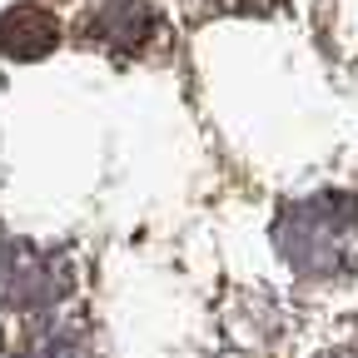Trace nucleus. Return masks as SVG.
<instances>
[{
    "instance_id": "obj_6",
    "label": "nucleus",
    "mask_w": 358,
    "mask_h": 358,
    "mask_svg": "<svg viewBox=\"0 0 358 358\" xmlns=\"http://www.w3.org/2000/svg\"><path fill=\"white\" fill-rule=\"evenodd\" d=\"M284 0H194V15H274Z\"/></svg>"
},
{
    "instance_id": "obj_7",
    "label": "nucleus",
    "mask_w": 358,
    "mask_h": 358,
    "mask_svg": "<svg viewBox=\"0 0 358 358\" xmlns=\"http://www.w3.org/2000/svg\"><path fill=\"white\" fill-rule=\"evenodd\" d=\"M338 358H348V353H338Z\"/></svg>"
},
{
    "instance_id": "obj_3",
    "label": "nucleus",
    "mask_w": 358,
    "mask_h": 358,
    "mask_svg": "<svg viewBox=\"0 0 358 358\" xmlns=\"http://www.w3.org/2000/svg\"><path fill=\"white\" fill-rule=\"evenodd\" d=\"M70 289V268H60L45 249L25 239H0V299L20 313L50 308Z\"/></svg>"
},
{
    "instance_id": "obj_4",
    "label": "nucleus",
    "mask_w": 358,
    "mask_h": 358,
    "mask_svg": "<svg viewBox=\"0 0 358 358\" xmlns=\"http://www.w3.org/2000/svg\"><path fill=\"white\" fill-rule=\"evenodd\" d=\"M60 15L35 6V0H25V6H10L6 15H0V60H15V65H35L45 55L60 50Z\"/></svg>"
},
{
    "instance_id": "obj_5",
    "label": "nucleus",
    "mask_w": 358,
    "mask_h": 358,
    "mask_svg": "<svg viewBox=\"0 0 358 358\" xmlns=\"http://www.w3.org/2000/svg\"><path fill=\"white\" fill-rule=\"evenodd\" d=\"M10 358H90V338L75 324H35Z\"/></svg>"
},
{
    "instance_id": "obj_1",
    "label": "nucleus",
    "mask_w": 358,
    "mask_h": 358,
    "mask_svg": "<svg viewBox=\"0 0 358 358\" xmlns=\"http://www.w3.org/2000/svg\"><path fill=\"white\" fill-rule=\"evenodd\" d=\"M279 254L303 279H348L353 274V194L319 189L294 199L279 214Z\"/></svg>"
},
{
    "instance_id": "obj_2",
    "label": "nucleus",
    "mask_w": 358,
    "mask_h": 358,
    "mask_svg": "<svg viewBox=\"0 0 358 358\" xmlns=\"http://www.w3.org/2000/svg\"><path fill=\"white\" fill-rule=\"evenodd\" d=\"M80 40L115 65H150V60L169 55V45H174L169 20L155 0H100L80 20Z\"/></svg>"
}]
</instances>
